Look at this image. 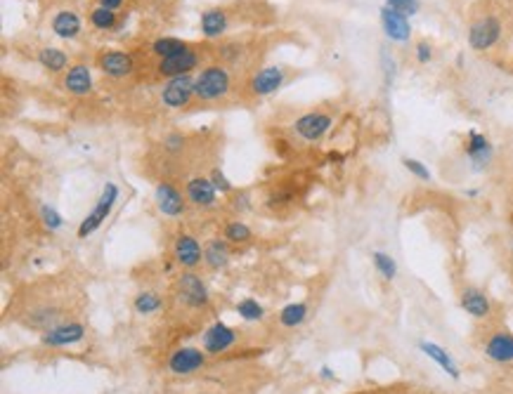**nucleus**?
I'll return each mask as SVG.
<instances>
[{"label":"nucleus","instance_id":"obj_1","mask_svg":"<svg viewBox=\"0 0 513 394\" xmlns=\"http://www.w3.org/2000/svg\"><path fill=\"white\" fill-rule=\"evenodd\" d=\"M232 90V76L225 66L210 64L201 69V74L194 79V97L199 102H215L227 97Z\"/></svg>","mask_w":513,"mask_h":394},{"label":"nucleus","instance_id":"obj_2","mask_svg":"<svg viewBox=\"0 0 513 394\" xmlns=\"http://www.w3.org/2000/svg\"><path fill=\"white\" fill-rule=\"evenodd\" d=\"M116 201H118V187L114 185V182H107L102 189V196L95 203V208L90 210V213L86 215V220L79 224V238H88L93 231L100 229L102 222L111 215Z\"/></svg>","mask_w":513,"mask_h":394},{"label":"nucleus","instance_id":"obj_3","mask_svg":"<svg viewBox=\"0 0 513 394\" xmlns=\"http://www.w3.org/2000/svg\"><path fill=\"white\" fill-rule=\"evenodd\" d=\"M504 26L499 22V17L495 15H485L480 19H475L473 24L468 26V47L475 52H485L490 47H495L502 38Z\"/></svg>","mask_w":513,"mask_h":394},{"label":"nucleus","instance_id":"obj_4","mask_svg":"<svg viewBox=\"0 0 513 394\" xmlns=\"http://www.w3.org/2000/svg\"><path fill=\"white\" fill-rule=\"evenodd\" d=\"M192 97H194V79L189 74L168 79L164 83V88H161V102H164L168 109L187 107Z\"/></svg>","mask_w":513,"mask_h":394},{"label":"nucleus","instance_id":"obj_5","mask_svg":"<svg viewBox=\"0 0 513 394\" xmlns=\"http://www.w3.org/2000/svg\"><path fill=\"white\" fill-rule=\"evenodd\" d=\"M334 125V118L325 114V111H310V114H303L300 118H296V123H293V132L305 139V142H317L327 135L329 130H332Z\"/></svg>","mask_w":513,"mask_h":394},{"label":"nucleus","instance_id":"obj_6","mask_svg":"<svg viewBox=\"0 0 513 394\" xmlns=\"http://www.w3.org/2000/svg\"><path fill=\"white\" fill-rule=\"evenodd\" d=\"M463 151H466V158L473 170H485V168L492 163V156H495V146L478 130H468L466 142H463Z\"/></svg>","mask_w":513,"mask_h":394},{"label":"nucleus","instance_id":"obj_7","mask_svg":"<svg viewBox=\"0 0 513 394\" xmlns=\"http://www.w3.org/2000/svg\"><path fill=\"white\" fill-rule=\"evenodd\" d=\"M199 62H201V54L192 50V47H187L182 54H175V57H168V59H159L157 71H159V76H164V79H175V76L192 74L194 69L199 66Z\"/></svg>","mask_w":513,"mask_h":394},{"label":"nucleus","instance_id":"obj_8","mask_svg":"<svg viewBox=\"0 0 513 394\" xmlns=\"http://www.w3.org/2000/svg\"><path fill=\"white\" fill-rule=\"evenodd\" d=\"M97 66H100L102 74L111 76V79H125V76L135 71V59H133L128 52L107 50L97 54Z\"/></svg>","mask_w":513,"mask_h":394},{"label":"nucleus","instance_id":"obj_9","mask_svg":"<svg viewBox=\"0 0 513 394\" xmlns=\"http://www.w3.org/2000/svg\"><path fill=\"white\" fill-rule=\"evenodd\" d=\"M284 81H286V74L282 66H265L251 76L249 88L256 97H268L272 93H277V90L284 86Z\"/></svg>","mask_w":513,"mask_h":394},{"label":"nucleus","instance_id":"obj_10","mask_svg":"<svg viewBox=\"0 0 513 394\" xmlns=\"http://www.w3.org/2000/svg\"><path fill=\"white\" fill-rule=\"evenodd\" d=\"M203 364H206V357H203V352L196 347H180L173 352L171 359H168V369H171V373H175V376L196 373Z\"/></svg>","mask_w":513,"mask_h":394},{"label":"nucleus","instance_id":"obj_11","mask_svg":"<svg viewBox=\"0 0 513 394\" xmlns=\"http://www.w3.org/2000/svg\"><path fill=\"white\" fill-rule=\"evenodd\" d=\"M381 26H383V33L393 43H407V40L412 38L410 17L400 15V12L385 8V5L381 8Z\"/></svg>","mask_w":513,"mask_h":394},{"label":"nucleus","instance_id":"obj_12","mask_svg":"<svg viewBox=\"0 0 513 394\" xmlns=\"http://www.w3.org/2000/svg\"><path fill=\"white\" fill-rule=\"evenodd\" d=\"M178 298L189 307H203L208 302V291L196 274L187 272L178 279Z\"/></svg>","mask_w":513,"mask_h":394},{"label":"nucleus","instance_id":"obj_13","mask_svg":"<svg viewBox=\"0 0 513 394\" xmlns=\"http://www.w3.org/2000/svg\"><path fill=\"white\" fill-rule=\"evenodd\" d=\"M154 199H157V206L161 213L168 217H178L185 213L187 199H182V194L171 185V182H159L157 189H154Z\"/></svg>","mask_w":513,"mask_h":394},{"label":"nucleus","instance_id":"obj_14","mask_svg":"<svg viewBox=\"0 0 513 394\" xmlns=\"http://www.w3.org/2000/svg\"><path fill=\"white\" fill-rule=\"evenodd\" d=\"M235 342H237V333L222 321L213 323V326H210L206 333H203V337H201V344H203V349H206L208 354H220V352L230 349Z\"/></svg>","mask_w":513,"mask_h":394},{"label":"nucleus","instance_id":"obj_15","mask_svg":"<svg viewBox=\"0 0 513 394\" xmlns=\"http://www.w3.org/2000/svg\"><path fill=\"white\" fill-rule=\"evenodd\" d=\"M86 335V328L83 323H60V326L47 328L43 333V344H50V347H67V344H76L83 340Z\"/></svg>","mask_w":513,"mask_h":394},{"label":"nucleus","instance_id":"obj_16","mask_svg":"<svg viewBox=\"0 0 513 394\" xmlns=\"http://www.w3.org/2000/svg\"><path fill=\"white\" fill-rule=\"evenodd\" d=\"M173 255H175V260H178V265L192 270V267H196L203 260V248L194 236L180 234L173 243Z\"/></svg>","mask_w":513,"mask_h":394},{"label":"nucleus","instance_id":"obj_17","mask_svg":"<svg viewBox=\"0 0 513 394\" xmlns=\"http://www.w3.org/2000/svg\"><path fill=\"white\" fill-rule=\"evenodd\" d=\"M215 194H218V189L213 187L210 178H192V180H187L185 196H187L189 203H194V206L210 208L215 203Z\"/></svg>","mask_w":513,"mask_h":394},{"label":"nucleus","instance_id":"obj_18","mask_svg":"<svg viewBox=\"0 0 513 394\" xmlns=\"http://www.w3.org/2000/svg\"><path fill=\"white\" fill-rule=\"evenodd\" d=\"M459 302H461L463 312L468 316H473V319H485V316H490V312H492V302L480 288H473V286L463 288Z\"/></svg>","mask_w":513,"mask_h":394},{"label":"nucleus","instance_id":"obj_19","mask_svg":"<svg viewBox=\"0 0 513 394\" xmlns=\"http://www.w3.org/2000/svg\"><path fill=\"white\" fill-rule=\"evenodd\" d=\"M62 86H64L67 93L83 97V95H88L90 90H93V74H90V69L86 64H74L64 74Z\"/></svg>","mask_w":513,"mask_h":394},{"label":"nucleus","instance_id":"obj_20","mask_svg":"<svg viewBox=\"0 0 513 394\" xmlns=\"http://www.w3.org/2000/svg\"><path fill=\"white\" fill-rule=\"evenodd\" d=\"M485 357L495 364H511L513 361V335L511 333H495L485 342Z\"/></svg>","mask_w":513,"mask_h":394},{"label":"nucleus","instance_id":"obj_21","mask_svg":"<svg viewBox=\"0 0 513 394\" xmlns=\"http://www.w3.org/2000/svg\"><path fill=\"white\" fill-rule=\"evenodd\" d=\"M419 349L424 352V354H426L428 359H433V361L438 364L440 369L447 373V376H452L454 380L461 376L459 366H456V361H454V359H452V354H449V352H447L445 347H440L438 342H431V340H421V342H419Z\"/></svg>","mask_w":513,"mask_h":394},{"label":"nucleus","instance_id":"obj_22","mask_svg":"<svg viewBox=\"0 0 513 394\" xmlns=\"http://www.w3.org/2000/svg\"><path fill=\"white\" fill-rule=\"evenodd\" d=\"M81 29H83L81 17L76 15L74 10H62L52 19V33L62 40H74L81 33Z\"/></svg>","mask_w":513,"mask_h":394},{"label":"nucleus","instance_id":"obj_23","mask_svg":"<svg viewBox=\"0 0 513 394\" xmlns=\"http://www.w3.org/2000/svg\"><path fill=\"white\" fill-rule=\"evenodd\" d=\"M227 31V15L220 8L206 10L201 15V33L206 38H220Z\"/></svg>","mask_w":513,"mask_h":394},{"label":"nucleus","instance_id":"obj_24","mask_svg":"<svg viewBox=\"0 0 513 394\" xmlns=\"http://www.w3.org/2000/svg\"><path fill=\"white\" fill-rule=\"evenodd\" d=\"M203 262H206L210 270H220L230 262V248L227 243L220 241V238H210V241L203 245Z\"/></svg>","mask_w":513,"mask_h":394},{"label":"nucleus","instance_id":"obj_25","mask_svg":"<svg viewBox=\"0 0 513 394\" xmlns=\"http://www.w3.org/2000/svg\"><path fill=\"white\" fill-rule=\"evenodd\" d=\"M38 62H40V66L47 69L50 74H60L69 66L67 52L57 50V47H43V50L38 52Z\"/></svg>","mask_w":513,"mask_h":394},{"label":"nucleus","instance_id":"obj_26","mask_svg":"<svg viewBox=\"0 0 513 394\" xmlns=\"http://www.w3.org/2000/svg\"><path fill=\"white\" fill-rule=\"evenodd\" d=\"M187 47L189 45L180 38H157L152 43V52L157 54L159 59H168V57H175V54H182Z\"/></svg>","mask_w":513,"mask_h":394},{"label":"nucleus","instance_id":"obj_27","mask_svg":"<svg viewBox=\"0 0 513 394\" xmlns=\"http://www.w3.org/2000/svg\"><path fill=\"white\" fill-rule=\"evenodd\" d=\"M305 316H308L305 302H291V305H286L282 312H279V321H282V326L286 328H296L305 321Z\"/></svg>","mask_w":513,"mask_h":394},{"label":"nucleus","instance_id":"obj_28","mask_svg":"<svg viewBox=\"0 0 513 394\" xmlns=\"http://www.w3.org/2000/svg\"><path fill=\"white\" fill-rule=\"evenodd\" d=\"M90 24H93L97 31H114L118 24V15L114 10H107V8H102V5H97V8L90 12Z\"/></svg>","mask_w":513,"mask_h":394},{"label":"nucleus","instance_id":"obj_29","mask_svg":"<svg viewBox=\"0 0 513 394\" xmlns=\"http://www.w3.org/2000/svg\"><path fill=\"white\" fill-rule=\"evenodd\" d=\"M371 262H374L376 272L381 274L385 281H393V279L398 277V262L388 255V253L374 250V253H371Z\"/></svg>","mask_w":513,"mask_h":394},{"label":"nucleus","instance_id":"obj_30","mask_svg":"<svg viewBox=\"0 0 513 394\" xmlns=\"http://www.w3.org/2000/svg\"><path fill=\"white\" fill-rule=\"evenodd\" d=\"M222 236L227 238L230 243H249V241H251V236H253V231H251L249 227H246L244 222L232 220V222L225 224Z\"/></svg>","mask_w":513,"mask_h":394},{"label":"nucleus","instance_id":"obj_31","mask_svg":"<svg viewBox=\"0 0 513 394\" xmlns=\"http://www.w3.org/2000/svg\"><path fill=\"white\" fill-rule=\"evenodd\" d=\"M402 166L414 180H419V182H431L433 180V175H431V170H428V166L424 163V161L412 158V156H402Z\"/></svg>","mask_w":513,"mask_h":394},{"label":"nucleus","instance_id":"obj_32","mask_svg":"<svg viewBox=\"0 0 513 394\" xmlns=\"http://www.w3.org/2000/svg\"><path fill=\"white\" fill-rule=\"evenodd\" d=\"M135 312L140 314H154L157 309L161 307V298L157 293H152V291H145V293H140L137 298H135Z\"/></svg>","mask_w":513,"mask_h":394},{"label":"nucleus","instance_id":"obj_33","mask_svg":"<svg viewBox=\"0 0 513 394\" xmlns=\"http://www.w3.org/2000/svg\"><path fill=\"white\" fill-rule=\"evenodd\" d=\"M237 312H239V316H242V319H246V321H261L263 316H265V312H263V307L258 305L256 300H242L237 305Z\"/></svg>","mask_w":513,"mask_h":394},{"label":"nucleus","instance_id":"obj_34","mask_svg":"<svg viewBox=\"0 0 513 394\" xmlns=\"http://www.w3.org/2000/svg\"><path fill=\"white\" fill-rule=\"evenodd\" d=\"M381 69H383V79H385V86H393V81H395V74H398V62L393 57V52L388 47H381Z\"/></svg>","mask_w":513,"mask_h":394},{"label":"nucleus","instance_id":"obj_35","mask_svg":"<svg viewBox=\"0 0 513 394\" xmlns=\"http://www.w3.org/2000/svg\"><path fill=\"white\" fill-rule=\"evenodd\" d=\"M385 8L395 10V12H400V15H405V17H414L419 12L421 3H419V0H385Z\"/></svg>","mask_w":513,"mask_h":394},{"label":"nucleus","instance_id":"obj_36","mask_svg":"<svg viewBox=\"0 0 513 394\" xmlns=\"http://www.w3.org/2000/svg\"><path fill=\"white\" fill-rule=\"evenodd\" d=\"M208 178H210V182H213V187H215L220 194H232V192H235V185H232V182H230L227 178H225V173L220 170V168H213Z\"/></svg>","mask_w":513,"mask_h":394},{"label":"nucleus","instance_id":"obj_37","mask_svg":"<svg viewBox=\"0 0 513 394\" xmlns=\"http://www.w3.org/2000/svg\"><path fill=\"white\" fill-rule=\"evenodd\" d=\"M40 217H43L45 227H50V229H60L62 224H64L62 215H60L52 206H43V208H40Z\"/></svg>","mask_w":513,"mask_h":394},{"label":"nucleus","instance_id":"obj_38","mask_svg":"<svg viewBox=\"0 0 513 394\" xmlns=\"http://www.w3.org/2000/svg\"><path fill=\"white\" fill-rule=\"evenodd\" d=\"M414 54H417L419 64H428V62L433 59V45L428 43V40H419L417 47H414Z\"/></svg>","mask_w":513,"mask_h":394},{"label":"nucleus","instance_id":"obj_39","mask_svg":"<svg viewBox=\"0 0 513 394\" xmlns=\"http://www.w3.org/2000/svg\"><path fill=\"white\" fill-rule=\"evenodd\" d=\"M164 144H166V149H171V151L182 149V144H185V137H182L180 132H171V135L164 139Z\"/></svg>","mask_w":513,"mask_h":394},{"label":"nucleus","instance_id":"obj_40","mask_svg":"<svg viewBox=\"0 0 513 394\" xmlns=\"http://www.w3.org/2000/svg\"><path fill=\"white\" fill-rule=\"evenodd\" d=\"M100 5H102V8H107V10H118V8H121V5H123V0H100Z\"/></svg>","mask_w":513,"mask_h":394}]
</instances>
